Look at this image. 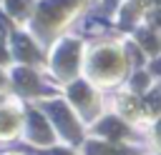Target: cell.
<instances>
[{
    "label": "cell",
    "mask_w": 161,
    "mask_h": 155,
    "mask_svg": "<svg viewBox=\"0 0 161 155\" xmlns=\"http://www.w3.org/2000/svg\"><path fill=\"white\" fill-rule=\"evenodd\" d=\"M96 60H98V68H101V65H103V68H113V65H118V58H116L113 52H101Z\"/></svg>",
    "instance_id": "obj_8"
},
{
    "label": "cell",
    "mask_w": 161,
    "mask_h": 155,
    "mask_svg": "<svg viewBox=\"0 0 161 155\" xmlns=\"http://www.w3.org/2000/svg\"><path fill=\"white\" fill-rule=\"evenodd\" d=\"M158 132H161V128H158Z\"/></svg>",
    "instance_id": "obj_17"
},
{
    "label": "cell",
    "mask_w": 161,
    "mask_h": 155,
    "mask_svg": "<svg viewBox=\"0 0 161 155\" xmlns=\"http://www.w3.org/2000/svg\"><path fill=\"white\" fill-rule=\"evenodd\" d=\"M18 55H23L25 60H30V58H35V50L30 48V42H28L25 38H18Z\"/></svg>",
    "instance_id": "obj_6"
},
{
    "label": "cell",
    "mask_w": 161,
    "mask_h": 155,
    "mask_svg": "<svg viewBox=\"0 0 161 155\" xmlns=\"http://www.w3.org/2000/svg\"><path fill=\"white\" fill-rule=\"evenodd\" d=\"M0 60H5V50L3 48H0Z\"/></svg>",
    "instance_id": "obj_16"
},
{
    "label": "cell",
    "mask_w": 161,
    "mask_h": 155,
    "mask_svg": "<svg viewBox=\"0 0 161 155\" xmlns=\"http://www.w3.org/2000/svg\"><path fill=\"white\" fill-rule=\"evenodd\" d=\"M8 5H10V12H23V10H25V8H23V0H10Z\"/></svg>",
    "instance_id": "obj_11"
},
{
    "label": "cell",
    "mask_w": 161,
    "mask_h": 155,
    "mask_svg": "<svg viewBox=\"0 0 161 155\" xmlns=\"http://www.w3.org/2000/svg\"><path fill=\"white\" fill-rule=\"evenodd\" d=\"M143 42H146V48H148V50H156V40H153L148 32H143Z\"/></svg>",
    "instance_id": "obj_12"
},
{
    "label": "cell",
    "mask_w": 161,
    "mask_h": 155,
    "mask_svg": "<svg viewBox=\"0 0 161 155\" xmlns=\"http://www.w3.org/2000/svg\"><path fill=\"white\" fill-rule=\"evenodd\" d=\"M50 112L58 118V122H63V130H65V135H70V138H78L75 122L70 120V115H68V110H65V108H58V105H53V108H50Z\"/></svg>",
    "instance_id": "obj_2"
},
{
    "label": "cell",
    "mask_w": 161,
    "mask_h": 155,
    "mask_svg": "<svg viewBox=\"0 0 161 155\" xmlns=\"http://www.w3.org/2000/svg\"><path fill=\"white\" fill-rule=\"evenodd\" d=\"M153 70H156V72H161V60L156 62V68H153Z\"/></svg>",
    "instance_id": "obj_15"
},
{
    "label": "cell",
    "mask_w": 161,
    "mask_h": 155,
    "mask_svg": "<svg viewBox=\"0 0 161 155\" xmlns=\"http://www.w3.org/2000/svg\"><path fill=\"white\" fill-rule=\"evenodd\" d=\"M30 122H33V135H35V140H40V142H48V140H50V130L45 128L43 118H38V115L33 112V115H30Z\"/></svg>",
    "instance_id": "obj_3"
},
{
    "label": "cell",
    "mask_w": 161,
    "mask_h": 155,
    "mask_svg": "<svg viewBox=\"0 0 161 155\" xmlns=\"http://www.w3.org/2000/svg\"><path fill=\"white\" fill-rule=\"evenodd\" d=\"M15 78H18V82H23V88H25V90H35V85H38V82H35V78H33L28 70H20Z\"/></svg>",
    "instance_id": "obj_7"
},
{
    "label": "cell",
    "mask_w": 161,
    "mask_h": 155,
    "mask_svg": "<svg viewBox=\"0 0 161 155\" xmlns=\"http://www.w3.org/2000/svg\"><path fill=\"white\" fill-rule=\"evenodd\" d=\"M55 62H58V70L70 72V70L75 68V45H73V42H68L65 48H60V52H58Z\"/></svg>",
    "instance_id": "obj_1"
},
{
    "label": "cell",
    "mask_w": 161,
    "mask_h": 155,
    "mask_svg": "<svg viewBox=\"0 0 161 155\" xmlns=\"http://www.w3.org/2000/svg\"><path fill=\"white\" fill-rule=\"evenodd\" d=\"M98 130H101V132H106V135H111V138H118V135H123V132H126V128H123L118 120H103Z\"/></svg>",
    "instance_id": "obj_4"
},
{
    "label": "cell",
    "mask_w": 161,
    "mask_h": 155,
    "mask_svg": "<svg viewBox=\"0 0 161 155\" xmlns=\"http://www.w3.org/2000/svg\"><path fill=\"white\" fill-rule=\"evenodd\" d=\"M50 155H70V152H65V150H53Z\"/></svg>",
    "instance_id": "obj_14"
},
{
    "label": "cell",
    "mask_w": 161,
    "mask_h": 155,
    "mask_svg": "<svg viewBox=\"0 0 161 155\" xmlns=\"http://www.w3.org/2000/svg\"><path fill=\"white\" fill-rule=\"evenodd\" d=\"M91 155H131L128 150H113V148H103V145H88Z\"/></svg>",
    "instance_id": "obj_5"
},
{
    "label": "cell",
    "mask_w": 161,
    "mask_h": 155,
    "mask_svg": "<svg viewBox=\"0 0 161 155\" xmlns=\"http://www.w3.org/2000/svg\"><path fill=\"white\" fill-rule=\"evenodd\" d=\"M70 95H73V100H78V102H86V100H88V88L78 82V85H73Z\"/></svg>",
    "instance_id": "obj_9"
},
{
    "label": "cell",
    "mask_w": 161,
    "mask_h": 155,
    "mask_svg": "<svg viewBox=\"0 0 161 155\" xmlns=\"http://www.w3.org/2000/svg\"><path fill=\"white\" fill-rule=\"evenodd\" d=\"M133 82H136V88H143V85H146V78H143V75H136Z\"/></svg>",
    "instance_id": "obj_13"
},
{
    "label": "cell",
    "mask_w": 161,
    "mask_h": 155,
    "mask_svg": "<svg viewBox=\"0 0 161 155\" xmlns=\"http://www.w3.org/2000/svg\"><path fill=\"white\" fill-rule=\"evenodd\" d=\"M10 128H13V118L8 112H3L0 115V130H10Z\"/></svg>",
    "instance_id": "obj_10"
}]
</instances>
